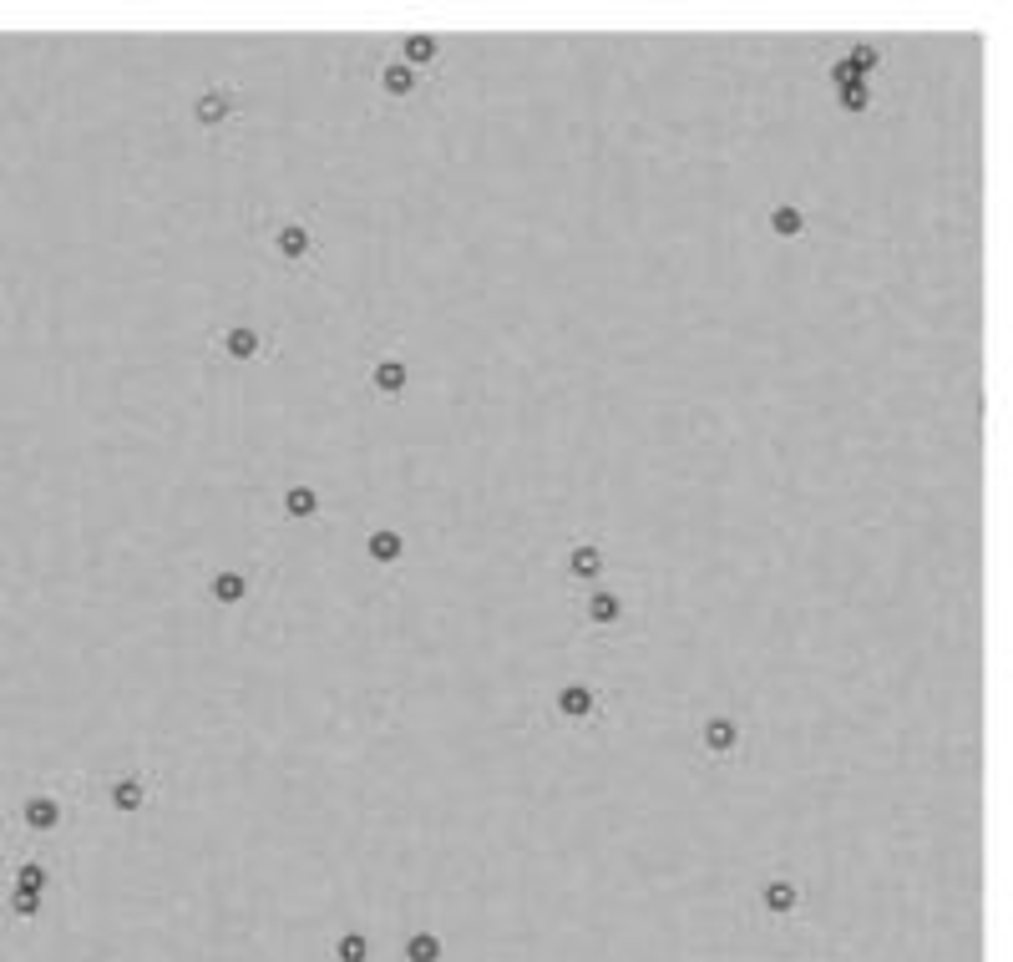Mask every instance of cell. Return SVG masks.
<instances>
[{"label":"cell","instance_id":"9c48e42d","mask_svg":"<svg viewBox=\"0 0 1013 962\" xmlns=\"http://www.w3.org/2000/svg\"><path fill=\"white\" fill-rule=\"evenodd\" d=\"M152 785H158V780H152V770L132 765V770H122V775L107 780V806L117 816H142L152 806Z\"/></svg>","mask_w":1013,"mask_h":962},{"label":"cell","instance_id":"8992f818","mask_svg":"<svg viewBox=\"0 0 1013 962\" xmlns=\"http://www.w3.org/2000/svg\"><path fill=\"white\" fill-rule=\"evenodd\" d=\"M755 907L770 922H786V917H796L806 907V887L791 871H770V876H760V887H755Z\"/></svg>","mask_w":1013,"mask_h":962},{"label":"cell","instance_id":"7c38bea8","mask_svg":"<svg viewBox=\"0 0 1013 962\" xmlns=\"http://www.w3.org/2000/svg\"><path fill=\"white\" fill-rule=\"evenodd\" d=\"M406 385H411V365H406L401 355H380V360L370 365V390H375L380 400H401Z\"/></svg>","mask_w":1013,"mask_h":962},{"label":"cell","instance_id":"7402d4cb","mask_svg":"<svg viewBox=\"0 0 1013 962\" xmlns=\"http://www.w3.org/2000/svg\"><path fill=\"white\" fill-rule=\"evenodd\" d=\"M11 912H16V917H36V912H41V897H31V892H16V887H11Z\"/></svg>","mask_w":1013,"mask_h":962},{"label":"cell","instance_id":"ffe728a7","mask_svg":"<svg viewBox=\"0 0 1013 962\" xmlns=\"http://www.w3.org/2000/svg\"><path fill=\"white\" fill-rule=\"evenodd\" d=\"M335 962H370V937L365 932H340L335 937Z\"/></svg>","mask_w":1013,"mask_h":962},{"label":"cell","instance_id":"5b68a950","mask_svg":"<svg viewBox=\"0 0 1013 962\" xmlns=\"http://www.w3.org/2000/svg\"><path fill=\"white\" fill-rule=\"evenodd\" d=\"M694 745H699V755H705L710 765H735L745 755V725L735 714H705V719H699Z\"/></svg>","mask_w":1013,"mask_h":962},{"label":"cell","instance_id":"277c9868","mask_svg":"<svg viewBox=\"0 0 1013 962\" xmlns=\"http://www.w3.org/2000/svg\"><path fill=\"white\" fill-rule=\"evenodd\" d=\"M274 345H279V335H274V330L249 325V319H233V325H223V330L213 335V350H218L228 365H254V360H269V355H274Z\"/></svg>","mask_w":1013,"mask_h":962},{"label":"cell","instance_id":"3957f363","mask_svg":"<svg viewBox=\"0 0 1013 962\" xmlns=\"http://www.w3.org/2000/svg\"><path fill=\"white\" fill-rule=\"evenodd\" d=\"M629 588H618V583H593L578 593V623L593 628V633H618L623 623H629Z\"/></svg>","mask_w":1013,"mask_h":962},{"label":"cell","instance_id":"52a82bcc","mask_svg":"<svg viewBox=\"0 0 1013 962\" xmlns=\"http://www.w3.org/2000/svg\"><path fill=\"white\" fill-rule=\"evenodd\" d=\"M16 821L26 836H56L66 826V795L61 790H31L16 806Z\"/></svg>","mask_w":1013,"mask_h":962},{"label":"cell","instance_id":"2e32d148","mask_svg":"<svg viewBox=\"0 0 1013 962\" xmlns=\"http://www.w3.org/2000/svg\"><path fill=\"white\" fill-rule=\"evenodd\" d=\"M365 557L375 568H396L401 557H406V537L396 532V527H375L370 537H365Z\"/></svg>","mask_w":1013,"mask_h":962},{"label":"cell","instance_id":"e0dca14e","mask_svg":"<svg viewBox=\"0 0 1013 962\" xmlns=\"http://www.w3.org/2000/svg\"><path fill=\"white\" fill-rule=\"evenodd\" d=\"M765 228H770L775 238H791V244H796V238L811 233V218H806L801 203H775V208L765 213Z\"/></svg>","mask_w":1013,"mask_h":962},{"label":"cell","instance_id":"44dd1931","mask_svg":"<svg viewBox=\"0 0 1013 962\" xmlns=\"http://www.w3.org/2000/svg\"><path fill=\"white\" fill-rule=\"evenodd\" d=\"M841 107L846 112H867L872 107V87H841Z\"/></svg>","mask_w":1013,"mask_h":962},{"label":"cell","instance_id":"30bf717a","mask_svg":"<svg viewBox=\"0 0 1013 962\" xmlns=\"http://www.w3.org/2000/svg\"><path fill=\"white\" fill-rule=\"evenodd\" d=\"M375 87H380V97H385V102H411V97H421L426 76H421V71H411L401 56H385V61L375 66Z\"/></svg>","mask_w":1013,"mask_h":962},{"label":"cell","instance_id":"4fadbf2b","mask_svg":"<svg viewBox=\"0 0 1013 962\" xmlns=\"http://www.w3.org/2000/svg\"><path fill=\"white\" fill-rule=\"evenodd\" d=\"M279 507H284L289 522H320V517H325V497L309 487V481H294V487H284Z\"/></svg>","mask_w":1013,"mask_h":962},{"label":"cell","instance_id":"ac0fdd59","mask_svg":"<svg viewBox=\"0 0 1013 962\" xmlns=\"http://www.w3.org/2000/svg\"><path fill=\"white\" fill-rule=\"evenodd\" d=\"M446 957V942L436 937V932H426V927H416L406 942H401V962H441Z\"/></svg>","mask_w":1013,"mask_h":962},{"label":"cell","instance_id":"ba28073f","mask_svg":"<svg viewBox=\"0 0 1013 962\" xmlns=\"http://www.w3.org/2000/svg\"><path fill=\"white\" fill-rule=\"evenodd\" d=\"M188 117H193V127H203V132H223L233 117H239V87H233V82L203 87V92L193 97Z\"/></svg>","mask_w":1013,"mask_h":962},{"label":"cell","instance_id":"8fae6325","mask_svg":"<svg viewBox=\"0 0 1013 962\" xmlns=\"http://www.w3.org/2000/svg\"><path fill=\"white\" fill-rule=\"evenodd\" d=\"M563 573H568L578 588H593V583H603V573H608V552H603L593 537H578V542L568 547V557H563Z\"/></svg>","mask_w":1013,"mask_h":962},{"label":"cell","instance_id":"d6986e66","mask_svg":"<svg viewBox=\"0 0 1013 962\" xmlns=\"http://www.w3.org/2000/svg\"><path fill=\"white\" fill-rule=\"evenodd\" d=\"M16 892H31V897H41L46 887H51V871L41 866V861H16V881H11Z\"/></svg>","mask_w":1013,"mask_h":962},{"label":"cell","instance_id":"5bb4252c","mask_svg":"<svg viewBox=\"0 0 1013 962\" xmlns=\"http://www.w3.org/2000/svg\"><path fill=\"white\" fill-rule=\"evenodd\" d=\"M249 593H254V583H249V573H239V568H218V573L208 578V598H213L218 608H239Z\"/></svg>","mask_w":1013,"mask_h":962},{"label":"cell","instance_id":"7a4b0ae2","mask_svg":"<svg viewBox=\"0 0 1013 962\" xmlns=\"http://www.w3.org/2000/svg\"><path fill=\"white\" fill-rule=\"evenodd\" d=\"M269 254H274L284 269L315 274V264H320V233H315V223L299 218V213L274 218V223H269Z\"/></svg>","mask_w":1013,"mask_h":962},{"label":"cell","instance_id":"9a60e30c","mask_svg":"<svg viewBox=\"0 0 1013 962\" xmlns=\"http://www.w3.org/2000/svg\"><path fill=\"white\" fill-rule=\"evenodd\" d=\"M401 61L411 66V71H431L436 61H441V36H431V31H411V36H401Z\"/></svg>","mask_w":1013,"mask_h":962},{"label":"cell","instance_id":"6da1fadb","mask_svg":"<svg viewBox=\"0 0 1013 962\" xmlns=\"http://www.w3.org/2000/svg\"><path fill=\"white\" fill-rule=\"evenodd\" d=\"M548 714H553V725L588 735V730H598L603 719L613 714V694L603 684H588V679H563L548 694Z\"/></svg>","mask_w":1013,"mask_h":962}]
</instances>
